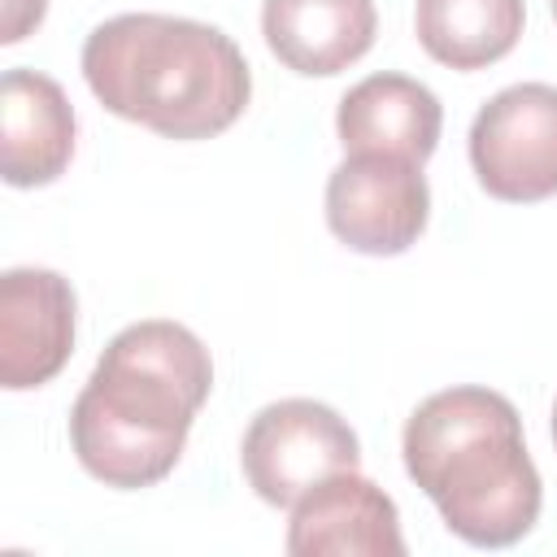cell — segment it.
<instances>
[{"label": "cell", "instance_id": "9", "mask_svg": "<svg viewBox=\"0 0 557 557\" xmlns=\"http://www.w3.org/2000/svg\"><path fill=\"white\" fill-rule=\"evenodd\" d=\"M74 104L61 83L39 70H4L0 78V174L9 187H48L74 157Z\"/></svg>", "mask_w": 557, "mask_h": 557}, {"label": "cell", "instance_id": "12", "mask_svg": "<svg viewBox=\"0 0 557 557\" xmlns=\"http://www.w3.org/2000/svg\"><path fill=\"white\" fill-rule=\"evenodd\" d=\"M522 0H418L413 30L431 61L448 70H487L522 39Z\"/></svg>", "mask_w": 557, "mask_h": 557}, {"label": "cell", "instance_id": "3", "mask_svg": "<svg viewBox=\"0 0 557 557\" xmlns=\"http://www.w3.org/2000/svg\"><path fill=\"white\" fill-rule=\"evenodd\" d=\"M400 453L457 540L509 548L540 522L544 483L509 396L474 383L426 396L405 422Z\"/></svg>", "mask_w": 557, "mask_h": 557}, {"label": "cell", "instance_id": "4", "mask_svg": "<svg viewBox=\"0 0 557 557\" xmlns=\"http://www.w3.org/2000/svg\"><path fill=\"white\" fill-rule=\"evenodd\" d=\"M357 461H361L357 431L331 405L305 396L257 409L239 444V466L248 487L274 509L296 505L331 474L357 470Z\"/></svg>", "mask_w": 557, "mask_h": 557}, {"label": "cell", "instance_id": "2", "mask_svg": "<svg viewBox=\"0 0 557 557\" xmlns=\"http://www.w3.org/2000/svg\"><path fill=\"white\" fill-rule=\"evenodd\" d=\"M83 78L109 113L178 144L222 135L252 100L239 44L209 22L170 13L100 22L83 39Z\"/></svg>", "mask_w": 557, "mask_h": 557}, {"label": "cell", "instance_id": "6", "mask_svg": "<svg viewBox=\"0 0 557 557\" xmlns=\"http://www.w3.org/2000/svg\"><path fill=\"white\" fill-rule=\"evenodd\" d=\"M431 218V187L418 161L396 152H348L326 178V226L366 257H400Z\"/></svg>", "mask_w": 557, "mask_h": 557}, {"label": "cell", "instance_id": "15", "mask_svg": "<svg viewBox=\"0 0 557 557\" xmlns=\"http://www.w3.org/2000/svg\"><path fill=\"white\" fill-rule=\"evenodd\" d=\"M548 9H553V17H557V0H548Z\"/></svg>", "mask_w": 557, "mask_h": 557}, {"label": "cell", "instance_id": "10", "mask_svg": "<svg viewBox=\"0 0 557 557\" xmlns=\"http://www.w3.org/2000/svg\"><path fill=\"white\" fill-rule=\"evenodd\" d=\"M261 35L292 74L331 78L374 48L379 9L374 0H265Z\"/></svg>", "mask_w": 557, "mask_h": 557}, {"label": "cell", "instance_id": "7", "mask_svg": "<svg viewBox=\"0 0 557 557\" xmlns=\"http://www.w3.org/2000/svg\"><path fill=\"white\" fill-rule=\"evenodd\" d=\"M74 352V287L44 265L0 274V383L30 392L52 383Z\"/></svg>", "mask_w": 557, "mask_h": 557}, {"label": "cell", "instance_id": "11", "mask_svg": "<svg viewBox=\"0 0 557 557\" xmlns=\"http://www.w3.org/2000/svg\"><path fill=\"white\" fill-rule=\"evenodd\" d=\"M335 131L344 152H396L422 165L440 144L444 104L409 74H370L344 91Z\"/></svg>", "mask_w": 557, "mask_h": 557}, {"label": "cell", "instance_id": "8", "mask_svg": "<svg viewBox=\"0 0 557 557\" xmlns=\"http://www.w3.org/2000/svg\"><path fill=\"white\" fill-rule=\"evenodd\" d=\"M287 553L292 557H322V553L405 557L396 500L357 470L331 474L292 505Z\"/></svg>", "mask_w": 557, "mask_h": 557}, {"label": "cell", "instance_id": "13", "mask_svg": "<svg viewBox=\"0 0 557 557\" xmlns=\"http://www.w3.org/2000/svg\"><path fill=\"white\" fill-rule=\"evenodd\" d=\"M44 13H48V0H4V30H0V39L4 44L26 39V30H35L44 22Z\"/></svg>", "mask_w": 557, "mask_h": 557}, {"label": "cell", "instance_id": "5", "mask_svg": "<svg viewBox=\"0 0 557 557\" xmlns=\"http://www.w3.org/2000/svg\"><path fill=\"white\" fill-rule=\"evenodd\" d=\"M470 165L487 196L535 205L557 196V87L513 83L470 122Z\"/></svg>", "mask_w": 557, "mask_h": 557}, {"label": "cell", "instance_id": "1", "mask_svg": "<svg viewBox=\"0 0 557 557\" xmlns=\"http://www.w3.org/2000/svg\"><path fill=\"white\" fill-rule=\"evenodd\" d=\"M213 392V361L183 322L148 318L122 326L70 409V448L104 487L161 483Z\"/></svg>", "mask_w": 557, "mask_h": 557}, {"label": "cell", "instance_id": "14", "mask_svg": "<svg viewBox=\"0 0 557 557\" xmlns=\"http://www.w3.org/2000/svg\"><path fill=\"white\" fill-rule=\"evenodd\" d=\"M553 444H557V400H553Z\"/></svg>", "mask_w": 557, "mask_h": 557}]
</instances>
